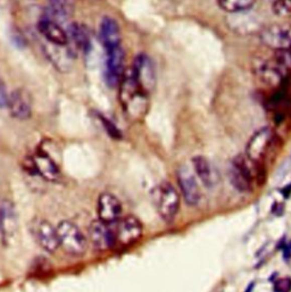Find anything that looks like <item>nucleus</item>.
<instances>
[{
  "label": "nucleus",
  "mask_w": 291,
  "mask_h": 292,
  "mask_svg": "<svg viewBox=\"0 0 291 292\" xmlns=\"http://www.w3.org/2000/svg\"><path fill=\"white\" fill-rule=\"evenodd\" d=\"M119 88L120 104L129 119L139 121L145 117L149 110V93L139 86L131 71L124 74Z\"/></svg>",
  "instance_id": "1"
},
{
  "label": "nucleus",
  "mask_w": 291,
  "mask_h": 292,
  "mask_svg": "<svg viewBox=\"0 0 291 292\" xmlns=\"http://www.w3.org/2000/svg\"><path fill=\"white\" fill-rule=\"evenodd\" d=\"M251 71L259 84L266 88H275L286 75V69L279 60L275 58L274 54L256 55L251 62Z\"/></svg>",
  "instance_id": "2"
},
{
  "label": "nucleus",
  "mask_w": 291,
  "mask_h": 292,
  "mask_svg": "<svg viewBox=\"0 0 291 292\" xmlns=\"http://www.w3.org/2000/svg\"><path fill=\"white\" fill-rule=\"evenodd\" d=\"M59 246L73 256L83 255L86 250V238L77 226L69 221H62L56 226Z\"/></svg>",
  "instance_id": "3"
},
{
  "label": "nucleus",
  "mask_w": 291,
  "mask_h": 292,
  "mask_svg": "<svg viewBox=\"0 0 291 292\" xmlns=\"http://www.w3.org/2000/svg\"><path fill=\"white\" fill-rule=\"evenodd\" d=\"M156 207L162 220L172 222L180 208V194L169 182H163L156 189Z\"/></svg>",
  "instance_id": "4"
},
{
  "label": "nucleus",
  "mask_w": 291,
  "mask_h": 292,
  "mask_svg": "<svg viewBox=\"0 0 291 292\" xmlns=\"http://www.w3.org/2000/svg\"><path fill=\"white\" fill-rule=\"evenodd\" d=\"M259 39L273 51L291 49V25L275 23L264 26L259 31Z\"/></svg>",
  "instance_id": "5"
},
{
  "label": "nucleus",
  "mask_w": 291,
  "mask_h": 292,
  "mask_svg": "<svg viewBox=\"0 0 291 292\" xmlns=\"http://www.w3.org/2000/svg\"><path fill=\"white\" fill-rule=\"evenodd\" d=\"M19 233V216L11 200H0V237L4 245H11Z\"/></svg>",
  "instance_id": "6"
},
{
  "label": "nucleus",
  "mask_w": 291,
  "mask_h": 292,
  "mask_svg": "<svg viewBox=\"0 0 291 292\" xmlns=\"http://www.w3.org/2000/svg\"><path fill=\"white\" fill-rule=\"evenodd\" d=\"M31 232L34 240L43 250L53 254L60 247L57 229L45 219L37 217L32 221Z\"/></svg>",
  "instance_id": "7"
},
{
  "label": "nucleus",
  "mask_w": 291,
  "mask_h": 292,
  "mask_svg": "<svg viewBox=\"0 0 291 292\" xmlns=\"http://www.w3.org/2000/svg\"><path fill=\"white\" fill-rule=\"evenodd\" d=\"M132 76L137 81L139 86L150 93L156 85V71L151 58L146 54H139L134 59L133 66L131 68Z\"/></svg>",
  "instance_id": "8"
},
{
  "label": "nucleus",
  "mask_w": 291,
  "mask_h": 292,
  "mask_svg": "<svg viewBox=\"0 0 291 292\" xmlns=\"http://www.w3.org/2000/svg\"><path fill=\"white\" fill-rule=\"evenodd\" d=\"M124 59L125 54L122 47L106 50L105 58V82L110 88L119 86L124 77Z\"/></svg>",
  "instance_id": "9"
},
{
  "label": "nucleus",
  "mask_w": 291,
  "mask_h": 292,
  "mask_svg": "<svg viewBox=\"0 0 291 292\" xmlns=\"http://www.w3.org/2000/svg\"><path fill=\"white\" fill-rule=\"evenodd\" d=\"M176 176L184 202L189 206H197L202 200V191L195 173L191 171L188 165H181L177 168Z\"/></svg>",
  "instance_id": "10"
},
{
  "label": "nucleus",
  "mask_w": 291,
  "mask_h": 292,
  "mask_svg": "<svg viewBox=\"0 0 291 292\" xmlns=\"http://www.w3.org/2000/svg\"><path fill=\"white\" fill-rule=\"evenodd\" d=\"M111 224L101 220H94L88 228V235L91 245L95 250L107 251L116 243L115 231H112Z\"/></svg>",
  "instance_id": "11"
},
{
  "label": "nucleus",
  "mask_w": 291,
  "mask_h": 292,
  "mask_svg": "<svg viewBox=\"0 0 291 292\" xmlns=\"http://www.w3.org/2000/svg\"><path fill=\"white\" fill-rule=\"evenodd\" d=\"M114 231L116 242H119L121 246H129L142 237L143 226L138 217L128 215L117 222Z\"/></svg>",
  "instance_id": "12"
},
{
  "label": "nucleus",
  "mask_w": 291,
  "mask_h": 292,
  "mask_svg": "<svg viewBox=\"0 0 291 292\" xmlns=\"http://www.w3.org/2000/svg\"><path fill=\"white\" fill-rule=\"evenodd\" d=\"M98 220L107 224L117 223L122 216V204L115 194L104 192L98 198Z\"/></svg>",
  "instance_id": "13"
},
{
  "label": "nucleus",
  "mask_w": 291,
  "mask_h": 292,
  "mask_svg": "<svg viewBox=\"0 0 291 292\" xmlns=\"http://www.w3.org/2000/svg\"><path fill=\"white\" fill-rule=\"evenodd\" d=\"M272 141V131L270 128H262L251 136L246 147V156L251 162L257 163L267 152Z\"/></svg>",
  "instance_id": "14"
},
{
  "label": "nucleus",
  "mask_w": 291,
  "mask_h": 292,
  "mask_svg": "<svg viewBox=\"0 0 291 292\" xmlns=\"http://www.w3.org/2000/svg\"><path fill=\"white\" fill-rule=\"evenodd\" d=\"M11 115L16 120H28L32 115V99L25 89H16L10 93L7 105Z\"/></svg>",
  "instance_id": "15"
},
{
  "label": "nucleus",
  "mask_w": 291,
  "mask_h": 292,
  "mask_svg": "<svg viewBox=\"0 0 291 292\" xmlns=\"http://www.w3.org/2000/svg\"><path fill=\"white\" fill-rule=\"evenodd\" d=\"M99 40L105 50H111L114 48L121 47L122 36L121 29L116 20L111 16H104L99 24Z\"/></svg>",
  "instance_id": "16"
},
{
  "label": "nucleus",
  "mask_w": 291,
  "mask_h": 292,
  "mask_svg": "<svg viewBox=\"0 0 291 292\" xmlns=\"http://www.w3.org/2000/svg\"><path fill=\"white\" fill-rule=\"evenodd\" d=\"M31 165L34 172L39 174L42 178L49 181V182H56L59 180L60 177V171L59 167L57 166L53 158L46 154L45 151L39 150L36 154L32 156L31 158Z\"/></svg>",
  "instance_id": "17"
},
{
  "label": "nucleus",
  "mask_w": 291,
  "mask_h": 292,
  "mask_svg": "<svg viewBox=\"0 0 291 292\" xmlns=\"http://www.w3.org/2000/svg\"><path fill=\"white\" fill-rule=\"evenodd\" d=\"M38 31L53 46L65 47L68 45V34L58 24V22L48 19V17H42L38 23Z\"/></svg>",
  "instance_id": "18"
},
{
  "label": "nucleus",
  "mask_w": 291,
  "mask_h": 292,
  "mask_svg": "<svg viewBox=\"0 0 291 292\" xmlns=\"http://www.w3.org/2000/svg\"><path fill=\"white\" fill-rule=\"evenodd\" d=\"M195 174L206 188H213L216 184V173L210 160L204 156H195L192 158Z\"/></svg>",
  "instance_id": "19"
},
{
  "label": "nucleus",
  "mask_w": 291,
  "mask_h": 292,
  "mask_svg": "<svg viewBox=\"0 0 291 292\" xmlns=\"http://www.w3.org/2000/svg\"><path fill=\"white\" fill-rule=\"evenodd\" d=\"M74 10V0H47L45 17L58 22L68 19Z\"/></svg>",
  "instance_id": "20"
},
{
  "label": "nucleus",
  "mask_w": 291,
  "mask_h": 292,
  "mask_svg": "<svg viewBox=\"0 0 291 292\" xmlns=\"http://www.w3.org/2000/svg\"><path fill=\"white\" fill-rule=\"evenodd\" d=\"M67 34L77 49L84 54L89 52L91 48V36L88 28L84 24L72 23L69 25Z\"/></svg>",
  "instance_id": "21"
},
{
  "label": "nucleus",
  "mask_w": 291,
  "mask_h": 292,
  "mask_svg": "<svg viewBox=\"0 0 291 292\" xmlns=\"http://www.w3.org/2000/svg\"><path fill=\"white\" fill-rule=\"evenodd\" d=\"M228 174L230 182H231L234 189H237L242 193L251 192V190H253V185H251L253 184V180L247 176L244 172L240 171L233 163L230 165Z\"/></svg>",
  "instance_id": "22"
},
{
  "label": "nucleus",
  "mask_w": 291,
  "mask_h": 292,
  "mask_svg": "<svg viewBox=\"0 0 291 292\" xmlns=\"http://www.w3.org/2000/svg\"><path fill=\"white\" fill-rule=\"evenodd\" d=\"M256 0H216L217 6L228 14H238L251 10Z\"/></svg>",
  "instance_id": "23"
},
{
  "label": "nucleus",
  "mask_w": 291,
  "mask_h": 292,
  "mask_svg": "<svg viewBox=\"0 0 291 292\" xmlns=\"http://www.w3.org/2000/svg\"><path fill=\"white\" fill-rule=\"evenodd\" d=\"M272 12L277 17L291 16V0H274L272 4Z\"/></svg>",
  "instance_id": "24"
},
{
  "label": "nucleus",
  "mask_w": 291,
  "mask_h": 292,
  "mask_svg": "<svg viewBox=\"0 0 291 292\" xmlns=\"http://www.w3.org/2000/svg\"><path fill=\"white\" fill-rule=\"evenodd\" d=\"M273 291L274 292H290L291 291V278L284 277L281 280H277L274 285H273Z\"/></svg>",
  "instance_id": "25"
},
{
  "label": "nucleus",
  "mask_w": 291,
  "mask_h": 292,
  "mask_svg": "<svg viewBox=\"0 0 291 292\" xmlns=\"http://www.w3.org/2000/svg\"><path fill=\"white\" fill-rule=\"evenodd\" d=\"M102 120H103V123H104V128H106L108 134H110V136H111L112 138H115V139L121 138L120 131L117 130L116 126H115L114 124H113L111 121H108V120H106V119H104V117H103Z\"/></svg>",
  "instance_id": "26"
},
{
  "label": "nucleus",
  "mask_w": 291,
  "mask_h": 292,
  "mask_svg": "<svg viewBox=\"0 0 291 292\" xmlns=\"http://www.w3.org/2000/svg\"><path fill=\"white\" fill-rule=\"evenodd\" d=\"M8 99H10V94L7 92L6 84L3 80H0V108H7Z\"/></svg>",
  "instance_id": "27"
},
{
  "label": "nucleus",
  "mask_w": 291,
  "mask_h": 292,
  "mask_svg": "<svg viewBox=\"0 0 291 292\" xmlns=\"http://www.w3.org/2000/svg\"><path fill=\"white\" fill-rule=\"evenodd\" d=\"M281 193L283 194L284 198H289L290 194H291V184H288L286 186H284V188L281 190Z\"/></svg>",
  "instance_id": "28"
},
{
  "label": "nucleus",
  "mask_w": 291,
  "mask_h": 292,
  "mask_svg": "<svg viewBox=\"0 0 291 292\" xmlns=\"http://www.w3.org/2000/svg\"><path fill=\"white\" fill-rule=\"evenodd\" d=\"M254 287H255V282H251L250 284L246 287V290H245V292H253V290H254Z\"/></svg>",
  "instance_id": "29"
}]
</instances>
